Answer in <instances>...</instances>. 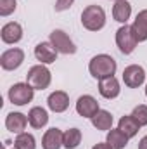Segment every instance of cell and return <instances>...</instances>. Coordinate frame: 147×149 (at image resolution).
Masks as SVG:
<instances>
[{"label": "cell", "instance_id": "4316f807", "mask_svg": "<svg viewBox=\"0 0 147 149\" xmlns=\"http://www.w3.org/2000/svg\"><path fill=\"white\" fill-rule=\"evenodd\" d=\"M92 149H112V148H111L107 142H99V144H95Z\"/></svg>", "mask_w": 147, "mask_h": 149}, {"label": "cell", "instance_id": "52a82bcc", "mask_svg": "<svg viewBox=\"0 0 147 149\" xmlns=\"http://www.w3.org/2000/svg\"><path fill=\"white\" fill-rule=\"evenodd\" d=\"M23 61H24V52H23V49H17V47L7 49V50L2 52V56H0V66H2V70H5V71H14V70H17V68L23 64Z\"/></svg>", "mask_w": 147, "mask_h": 149}, {"label": "cell", "instance_id": "d4e9b609", "mask_svg": "<svg viewBox=\"0 0 147 149\" xmlns=\"http://www.w3.org/2000/svg\"><path fill=\"white\" fill-rule=\"evenodd\" d=\"M17 7V2L16 0H0V16L7 17L10 16Z\"/></svg>", "mask_w": 147, "mask_h": 149}, {"label": "cell", "instance_id": "ba28073f", "mask_svg": "<svg viewBox=\"0 0 147 149\" xmlns=\"http://www.w3.org/2000/svg\"><path fill=\"white\" fill-rule=\"evenodd\" d=\"M123 81L128 88H139L146 81V70L139 64H130L123 70Z\"/></svg>", "mask_w": 147, "mask_h": 149}, {"label": "cell", "instance_id": "7a4b0ae2", "mask_svg": "<svg viewBox=\"0 0 147 149\" xmlns=\"http://www.w3.org/2000/svg\"><path fill=\"white\" fill-rule=\"evenodd\" d=\"M81 24L88 31H101L106 26V12L101 5H88L81 12Z\"/></svg>", "mask_w": 147, "mask_h": 149}, {"label": "cell", "instance_id": "6da1fadb", "mask_svg": "<svg viewBox=\"0 0 147 149\" xmlns=\"http://www.w3.org/2000/svg\"><path fill=\"white\" fill-rule=\"evenodd\" d=\"M116 70H118V64H116L114 57H111L109 54H97L88 63V71L95 80L114 76Z\"/></svg>", "mask_w": 147, "mask_h": 149}, {"label": "cell", "instance_id": "9c48e42d", "mask_svg": "<svg viewBox=\"0 0 147 149\" xmlns=\"http://www.w3.org/2000/svg\"><path fill=\"white\" fill-rule=\"evenodd\" d=\"M99 111H101V108H99V102H97V99L94 95L85 94V95L78 97V101H76V113L80 116H83V118H94Z\"/></svg>", "mask_w": 147, "mask_h": 149}, {"label": "cell", "instance_id": "7402d4cb", "mask_svg": "<svg viewBox=\"0 0 147 149\" xmlns=\"http://www.w3.org/2000/svg\"><path fill=\"white\" fill-rule=\"evenodd\" d=\"M81 142V130L80 128H69L62 135V146L66 149H74Z\"/></svg>", "mask_w": 147, "mask_h": 149}, {"label": "cell", "instance_id": "83f0119b", "mask_svg": "<svg viewBox=\"0 0 147 149\" xmlns=\"http://www.w3.org/2000/svg\"><path fill=\"white\" fill-rule=\"evenodd\" d=\"M139 149H147V135H144L139 142Z\"/></svg>", "mask_w": 147, "mask_h": 149}, {"label": "cell", "instance_id": "d6986e66", "mask_svg": "<svg viewBox=\"0 0 147 149\" xmlns=\"http://www.w3.org/2000/svg\"><path fill=\"white\" fill-rule=\"evenodd\" d=\"M132 30L135 33V37L139 42H146L147 40V9L140 10L132 24Z\"/></svg>", "mask_w": 147, "mask_h": 149}, {"label": "cell", "instance_id": "30bf717a", "mask_svg": "<svg viewBox=\"0 0 147 149\" xmlns=\"http://www.w3.org/2000/svg\"><path fill=\"white\" fill-rule=\"evenodd\" d=\"M0 38L7 45H14V43L21 42V38H23V26L19 23H16V21H10V23L3 24L2 30H0Z\"/></svg>", "mask_w": 147, "mask_h": 149}, {"label": "cell", "instance_id": "e0dca14e", "mask_svg": "<svg viewBox=\"0 0 147 149\" xmlns=\"http://www.w3.org/2000/svg\"><path fill=\"white\" fill-rule=\"evenodd\" d=\"M130 16H132V5H130L128 0H118L112 5V17H114V21H118L121 24H126Z\"/></svg>", "mask_w": 147, "mask_h": 149}, {"label": "cell", "instance_id": "2e32d148", "mask_svg": "<svg viewBox=\"0 0 147 149\" xmlns=\"http://www.w3.org/2000/svg\"><path fill=\"white\" fill-rule=\"evenodd\" d=\"M28 121H30V125L33 128L40 130V128H43L49 123V113H47V109H43L42 106H35L28 113Z\"/></svg>", "mask_w": 147, "mask_h": 149}, {"label": "cell", "instance_id": "277c9868", "mask_svg": "<svg viewBox=\"0 0 147 149\" xmlns=\"http://www.w3.org/2000/svg\"><path fill=\"white\" fill-rule=\"evenodd\" d=\"M33 95H35V88L31 85H28L26 81L14 83L9 88V101L14 106H26L28 102L33 101Z\"/></svg>", "mask_w": 147, "mask_h": 149}, {"label": "cell", "instance_id": "8fae6325", "mask_svg": "<svg viewBox=\"0 0 147 149\" xmlns=\"http://www.w3.org/2000/svg\"><path fill=\"white\" fill-rule=\"evenodd\" d=\"M28 114H23V113H17V111H12L5 116V127L9 132L19 135L26 130V125H28Z\"/></svg>", "mask_w": 147, "mask_h": 149}, {"label": "cell", "instance_id": "f546056e", "mask_svg": "<svg viewBox=\"0 0 147 149\" xmlns=\"http://www.w3.org/2000/svg\"><path fill=\"white\" fill-rule=\"evenodd\" d=\"M114 2H118V0H114Z\"/></svg>", "mask_w": 147, "mask_h": 149}, {"label": "cell", "instance_id": "603a6c76", "mask_svg": "<svg viewBox=\"0 0 147 149\" xmlns=\"http://www.w3.org/2000/svg\"><path fill=\"white\" fill-rule=\"evenodd\" d=\"M14 149H37V141L31 134L23 132L14 139Z\"/></svg>", "mask_w": 147, "mask_h": 149}, {"label": "cell", "instance_id": "5b68a950", "mask_svg": "<svg viewBox=\"0 0 147 149\" xmlns=\"http://www.w3.org/2000/svg\"><path fill=\"white\" fill-rule=\"evenodd\" d=\"M137 43H139V40L135 37L132 26L123 24V26L118 28V31H116V45H118V49H119L121 54H125V56L132 54L135 50Z\"/></svg>", "mask_w": 147, "mask_h": 149}, {"label": "cell", "instance_id": "484cf974", "mask_svg": "<svg viewBox=\"0 0 147 149\" xmlns=\"http://www.w3.org/2000/svg\"><path fill=\"white\" fill-rule=\"evenodd\" d=\"M73 3H74V0H55L54 9H55V12H62V10H68Z\"/></svg>", "mask_w": 147, "mask_h": 149}, {"label": "cell", "instance_id": "9a60e30c", "mask_svg": "<svg viewBox=\"0 0 147 149\" xmlns=\"http://www.w3.org/2000/svg\"><path fill=\"white\" fill-rule=\"evenodd\" d=\"M62 135L64 132H61V128H49L43 137H42V148L43 149H61L62 148Z\"/></svg>", "mask_w": 147, "mask_h": 149}, {"label": "cell", "instance_id": "cb8c5ba5", "mask_svg": "<svg viewBox=\"0 0 147 149\" xmlns=\"http://www.w3.org/2000/svg\"><path fill=\"white\" fill-rule=\"evenodd\" d=\"M132 116L139 121L140 127H146L147 125V106L146 104H139V106H135L133 111H132Z\"/></svg>", "mask_w": 147, "mask_h": 149}, {"label": "cell", "instance_id": "44dd1931", "mask_svg": "<svg viewBox=\"0 0 147 149\" xmlns=\"http://www.w3.org/2000/svg\"><path fill=\"white\" fill-rule=\"evenodd\" d=\"M90 120H92V125L97 130H101V132H109L111 128H112V121H114L112 114L109 111H106V109H101V111L97 113L94 118H90Z\"/></svg>", "mask_w": 147, "mask_h": 149}, {"label": "cell", "instance_id": "3957f363", "mask_svg": "<svg viewBox=\"0 0 147 149\" xmlns=\"http://www.w3.org/2000/svg\"><path fill=\"white\" fill-rule=\"evenodd\" d=\"M50 81H52V73H50V70L45 64H37V66H31L28 70L26 83L31 85L35 90H45V88H49Z\"/></svg>", "mask_w": 147, "mask_h": 149}, {"label": "cell", "instance_id": "7c38bea8", "mask_svg": "<svg viewBox=\"0 0 147 149\" xmlns=\"http://www.w3.org/2000/svg\"><path fill=\"white\" fill-rule=\"evenodd\" d=\"M57 50L50 42H40L35 47V57L40 61V64H52L57 61Z\"/></svg>", "mask_w": 147, "mask_h": 149}, {"label": "cell", "instance_id": "ac0fdd59", "mask_svg": "<svg viewBox=\"0 0 147 149\" xmlns=\"http://www.w3.org/2000/svg\"><path fill=\"white\" fill-rule=\"evenodd\" d=\"M128 141H130V137L125 132H121L119 128H111L106 137V142L112 149H125L128 146Z\"/></svg>", "mask_w": 147, "mask_h": 149}, {"label": "cell", "instance_id": "8992f818", "mask_svg": "<svg viewBox=\"0 0 147 149\" xmlns=\"http://www.w3.org/2000/svg\"><path fill=\"white\" fill-rule=\"evenodd\" d=\"M50 43L55 47V50H57L59 54L69 56V54H74V52H76L74 42L69 38V35H68L64 30H54V31L50 33Z\"/></svg>", "mask_w": 147, "mask_h": 149}, {"label": "cell", "instance_id": "f1b7e54d", "mask_svg": "<svg viewBox=\"0 0 147 149\" xmlns=\"http://www.w3.org/2000/svg\"><path fill=\"white\" fill-rule=\"evenodd\" d=\"M146 97H147V85H146Z\"/></svg>", "mask_w": 147, "mask_h": 149}, {"label": "cell", "instance_id": "ffe728a7", "mask_svg": "<svg viewBox=\"0 0 147 149\" xmlns=\"http://www.w3.org/2000/svg\"><path fill=\"white\" fill-rule=\"evenodd\" d=\"M118 128H119L121 132H125V134L132 139V137H135V135L139 134L140 125H139V121H137L132 114H125V116L119 118V121H118Z\"/></svg>", "mask_w": 147, "mask_h": 149}, {"label": "cell", "instance_id": "4fadbf2b", "mask_svg": "<svg viewBox=\"0 0 147 149\" xmlns=\"http://www.w3.org/2000/svg\"><path fill=\"white\" fill-rule=\"evenodd\" d=\"M119 92H121V87L116 76H107V78L99 80V94L104 99H116Z\"/></svg>", "mask_w": 147, "mask_h": 149}, {"label": "cell", "instance_id": "5bb4252c", "mask_svg": "<svg viewBox=\"0 0 147 149\" xmlns=\"http://www.w3.org/2000/svg\"><path fill=\"white\" fill-rule=\"evenodd\" d=\"M47 106L49 109L54 113H64L69 108V95L64 90H55L49 95L47 99Z\"/></svg>", "mask_w": 147, "mask_h": 149}]
</instances>
